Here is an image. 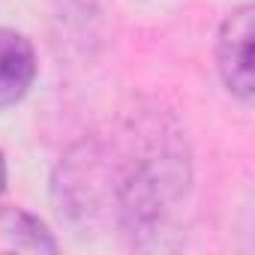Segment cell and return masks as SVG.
Segmentation results:
<instances>
[{
	"mask_svg": "<svg viewBox=\"0 0 255 255\" xmlns=\"http://www.w3.org/2000/svg\"><path fill=\"white\" fill-rule=\"evenodd\" d=\"M0 252H57V243L27 210L0 207Z\"/></svg>",
	"mask_w": 255,
	"mask_h": 255,
	"instance_id": "3957f363",
	"label": "cell"
},
{
	"mask_svg": "<svg viewBox=\"0 0 255 255\" xmlns=\"http://www.w3.org/2000/svg\"><path fill=\"white\" fill-rule=\"evenodd\" d=\"M252 36H255V9L243 3L225 15L216 39L219 75L240 102H252V90H255L252 87Z\"/></svg>",
	"mask_w": 255,
	"mask_h": 255,
	"instance_id": "6da1fadb",
	"label": "cell"
},
{
	"mask_svg": "<svg viewBox=\"0 0 255 255\" xmlns=\"http://www.w3.org/2000/svg\"><path fill=\"white\" fill-rule=\"evenodd\" d=\"M36 54L27 36L0 27V108L15 105L33 84Z\"/></svg>",
	"mask_w": 255,
	"mask_h": 255,
	"instance_id": "7a4b0ae2",
	"label": "cell"
},
{
	"mask_svg": "<svg viewBox=\"0 0 255 255\" xmlns=\"http://www.w3.org/2000/svg\"><path fill=\"white\" fill-rule=\"evenodd\" d=\"M3 183H6V162H3V153H0V192H3Z\"/></svg>",
	"mask_w": 255,
	"mask_h": 255,
	"instance_id": "277c9868",
	"label": "cell"
}]
</instances>
